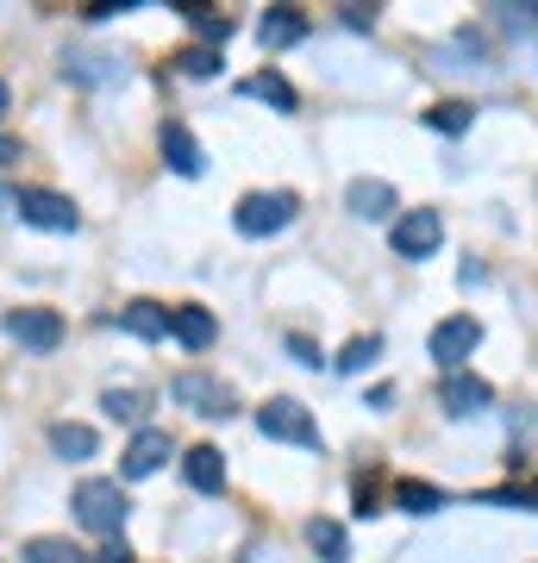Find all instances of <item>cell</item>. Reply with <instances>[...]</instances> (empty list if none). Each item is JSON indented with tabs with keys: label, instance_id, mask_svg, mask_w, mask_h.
Returning a JSON list of instances; mask_svg holds the SVG:
<instances>
[{
	"label": "cell",
	"instance_id": "25",
	"mask_svg": "<svg viewBox=\"0 0 538 563\" xmlns=\"http://www.w3.org/2000/svg\"><path fill=\"white\" fill-rule=\"evenodd\" d=\"M395 507H400V514H439L444 495H439L432 483H400V488H395Z\"/></svg>",
	"mask_w": 538,
	"mask_h": 563
},
{
	"label": "cell",
	"instance_id": "24",
	"mask_svg": "<svg viewBox=\"0 0 538 563\" xmlns=\"http://www.w3.org/2000/svg\"><path fill=\"white\" fill-rule=\"evenodd\" d=\"M470 120H476V107H470V101H444V107H432V113H426V125H432V132H444V139L470 132Z\"/></svg>",
	"mask_w": 538,
	"mask_h": 563
},
{
	"label": "cell",
	"instance_id": "16",
	"mask_svg": "<svg viewBox=\"0 0 538 563\" xmlns=\"http://www.w3.org/2000/svg\"><path fill=\"white\" fill-rule=\"evenodd\" d=\"M120 325L132 332V339L157 344V339H169V307H157V301H125V307H120Z\"/></svg>",
	"mask_w": 538,
	"mask_h": 563
},
{
	"label": "cell",
	"instance_id": "32",
	"mask_svg": "<svg viewBox=\"0 0 538 563\" xmlns=\"http://www.w3.org/2000/svg\"><path fill=\"white\" fill-rule=\"evenodd\" d=\"M7 107H13V88H7V81H0V120H7Z\"/></svg>",
	"mask_w": 538,
	"mask_h": 563
},
{
	"label": "cell",
	"instance_id": "15",
	"mask_svg": "<svg viewBox=\"0 0 538 563\" xmlns=\"http://www.w3.org/2000/svg\"><path fill=\"white\" fill-rule=\"evenodd\" d=\"M182 476H188V488H200V495H220L226 488V457L213 451V444H195V451L182 457Z\"/></svg>",
	"mask_w": 538,
	"mask_h": 563
},
{
	"label": "cell",
	"instance_id": "5",
	"mask_svg": "<svg viewBox=\"0 0 538 563\" xmlns=\"http://www.w3.org/2000/svg\"><path fill=\"white\" fill-rule=\"evenodd\" d=\"M13 213L25 225H39V232H76L81 225V207L69 195H57V188H20L13 195Z\"/></svg>",
	"mask_w": 538,
	"mask_h": 563
},
{
	"label": "cell",
	"instance_id": "31",
	"mask_svg": "<svg viewBox=\"0 0 538 563\" xmlns=\"http://www.w3.org/2000/svg\"><path fill=\"white\" fill-rule=\"evenodd\" d=\"M100 563H132V544H125V539H107V551H100Z\"/></svg>",
	"mask_w": 538,
	"mask_h": 563
},
{
	"label": "cell",
	"instance_id": "3",
	"mask_svg": "<svg viewBox=\"0 0 538 563\" xmlns=\"http://www.w3.org/2000/svg\"><path fill=\"white\" fill-rule=\"evenodd\" d=\"M169 401H182L188 413H200V420H226V413H239V395H232L220 376H207V369H182L176 383H169Z\"/></svg>",
	"mask_w": 538,
	"mask_h": 563
},
{
	"label": "cell",
	"instance_id": "29",
	"mask_svg": "<svg viewBox=\"0 0 538 563\" xmlns=\"http://www.w3.org/2000/svg\"><path fill=\"white\" fill-rule=\"evenodd\" d=\"M339 20L351 25V32H370V25H376V7H344Z\"/></svg>",
	"mask_w": 538,
	"mask_h": 563
},
{
	"label": "cell",
	"instance_id": "6",
	"mask_svg": "<svg viewBox=\"0 0 538 563\" xmlns=\"http://www.w3.org/2000/svg\"><path fill=\"white\" fill-rule=\"evenodd\" d=\"M444 239V220H439V207H407L395 225H388V244H395V257L419 263V257H432Z\"/></svg>",
	"mask_w": 538,
	"mask_h": 563
},
{
	"label": "cell",
	"instance_id": "14",
	"mask_svg": "<svg viewBox=\"0 0 538 563\" xmlns=\"http://www.w3.org/2000/svg\"><path fill=\"white\" fill-rule=\"evenodd\" d=\"M344 207H351L358 220H395V188L382 176H358L344 188Z\"/></svg>",
	"mask_w": 538,
	"mask_h": 563
},
{
	"label": "cell",
	"instance_id": "11",
	"mask_svg": "<svg viewBox=\"0 0 538 563\" xmlns=\"http://www.w3.org/2000/svg\"><path fill=\"white\" fill-rule=\"evenodd\" d=\"M169 339H176L182 351H207V344L220 339V325H213V313L200 301H182V307H169Z\"/></svg>",
	"mask_w": 538,
	"mask_h": 563
},
{
	"label": "cell",
	"instance_id": "1",
	"mask_svg": "<svg viewBox=\"0 0 538 563\" xmlns=\"http://www.w3.org/2000/svg\"><path fill=\"white\" fill-rule=\"evenodd\" d=\"M69 507H76V526H88L100 539H120L125 514H132V507H125V488L113 483V476H81Z\"/></svg>",
	"mask_w": 538,
	"mask_h": 563
},
{
	"label": "cell",
	"instance_id": "21",
	"mask_svg": "<svg viewBox=\"0 0 538 563\" xmlns=\"http://www.w3.org/2000/svg\"><path fill=\"white\" fill-rule=\"evenodd\" d=\"M307 544H314L326 563H344V558H351V539H344L339 520H307Z\"/></svg>",
	"mask_w": 538,
	"mask_h": 563
},
{
	"label": "cell",
	"instance_id": "20",
	"mask_svg": "<svg viewBox=\"0 0 538 563\" xmlns=\"http://www.w3.org/2000/svg\"><path fill=\"white\" fill-rule=\"evenodd\" d=\"M100 407H107V420H120V426H144V413H151V395L144 388H132V383H113L107 395H100Z\"/></svg>",
	"mask_w": 538,
	"mask_h": 563
},
{
	"label": "cell",
	"instance_id": "7",
	"mask_svg": "<svg viewBox=\"0 0 538 563\" xmlns=\"http://www.w3.org/2000/svg\"><path fill=\"white\" fill-rule=\"evenodd\" d=\"M482 344V320H470V313H451V320L432 325V339H426V351H432V363H439L444 376H458L463 363H470V351Z\"/></svg>",
	"mask_w": 538,
	"mask_h": 563
},
{
	"label": "cell",
	"instance_id": "26",
	"mask_svg": "<svg viewBox=\"0 0 538 563\" xmlns=\"http://www.w3.org/2000/svg\"><path fill=\"white\" fill-rule=\"evenodd\" d=\"M376 357H382V339L370 332V339H351V344L339 351V369H344V376H363V369H370Z\"/></svg>",
	"mask_w": 538,
	"mask_h": 563
},
{
	"label": "cell",
	"instance_id": "17",
	"mask_svg": "<svg viewBox=\"0 0 538 563\" xmlns=\"http://www.w3.org/2000/svg\"><path fill=\"white\" fill-rule=\"evenodd\" d=\"M163 163H169L176 176H200V144H195V132H188L182 120L163 125Z\"/></svg>",
	"mask_w": 538,
	"mask_h": 563
},
{
	"label": "cell",
	"instance_id": "27",
	"mask_svg": "<svg viewBox=\"0 0 538 563\" xmlns=\"http://www.w3.org/2000/svg\"><path fill=\"white\" fill-rule=\"evenodd\" d=\"M182 76H195V81H207V76H220V51H207V44H188V51H182Z\"/></svg>",
	"mask_w": 538,
	"mask_h": 563
},
{
	"label": "cell",
	"instance_id": "13",
	"mask_svg": "<svg viewBox=\"0 0 538 563\" xmlns=\"http://www.w3.org/2000/svg\"><path fill=\"white\" fill-rule=\"evenodd\" d=\"M63 76L81 81V88H107V81L125 76V63L113 57V51H69V57H63Z\"/></svg>",
	"mask_w": 538,
	"mask_h": 563
},
{
	"label": "cell",
	"instance_id": "4",
	"mask_svg": "<svg viewBox=\"0 0 538 563\" xmlns=\"http://www.w3.org/2000/svg\"><path fill=\"white\" fill-rule=\"evenodd\" d=\"M295 213H300V201L288 188H276V195H244V201L232 207V225H239L244 239H276Z\"/></svg>",
	"mask_w": 538,
	"mask_h": 563
},
{
	"label": "cell",
	"instance_id": "33",
	"mask_svg": "<svg viewBox=\"0 0 538 563\" xmlns=\"http://www.w3.org/2000/svg\"><path fill=\"white\" fill-rule=\"evenodd\" d=\"M532 495H538V483H532Z\"/></svg>",
	"mask_w": 538,
	"mask_h": 563
},
{
	"label": "cell",
	"instance_id": "30",
	"mask_svg": "<svg viewBox=\"0 0 538 563\" xmlns=\"http://www.w3.org/2000/svg\"><path fill=\"white\" fill-rule=\"evenodd\" d=\"M20 157H25V144L13 139V132H0V169H13Z\"/></svg>",
	"mask_w": 538,
	"mask_h": 563
},
{
	"label": "cell",
	"instance_id": "18",
	"mask_svg": "<svg viewBox=\"0 0 538 563\" xmlns=\"http://www.w3.org/2000/svg\"><path fill=\"white\" fill-rule=\"evenodd\" d=\"M244 95H251V101H270V107H276V113H295V107H300L295 81L282 76V69H257V76L244 81Z\"/></svg>",
	"mask_w": 538,
	"mask_h": 563
},
{
	"label": "cell",
	"instance_id": "23",
	"mask_svg": "<svg viewBox=\"0 0 538 563\" xmlns=\"http://www.w3.org/2000/svg\"><path fill=\"white\" fill-rule=\"evenodd\" d=\"M182 20L195 25L200 38H207V51H220V44L232 38V20H226V13H207V7H182Z\"/></svg>",
	"mask_w": 538,
	"mask_h": 563
},
{
	"label": "cell",
	"instance_id": "22",
	"mask_svg": "<svg viewBox=\"0 0 538 563\" xmlns=\"http://www.w3.org/2000/svg\"><path fill=\"white\" fill-rule=\"evenodd\" d=\"M25 563H88V551H76L69 539H25Z\"/></svg>",
	"mask_w": 538,
	"mask_h": 563
},
{
	"label": "cell",
	"instance_id": "8",
	"mask_svg": "<svg viewBox=\"0 0 538 563\" xmlns=\"http://www.w3.org/2000/svg\"><path fill=\"white\" fill-rule=\"evenodd\" d=\"M7 339L20 351H32V357H51L63 344V313L57 307H13L7 313Z\"/></svg>",
	"mask_w": 538,
	"mask_h": 563
},
{
	"label": "cell",
	"instance_id": "19",
	"mask_svg": "<svg viewBox=\"0 0 538 563\" xmlns=\"http://www.w3.org/2000/svg\"><path fill=\"white\" fill-rule=\"evenodd\" d=\"M51 451H57V457H69V463H81V457H95V451H100V439H95V426L57 420V426H51Z\"/></svg>",
	"mask_w": 538,
	"mask_h": 563
},
{
	"label": "cell",
	"instance_id": "2",
	"mask_svg": "<svg viewBox=\"0 0 538 563\" xmlns=\"http://www.w3.org/2000/svg\"><path fill=\"white\" fill-rule=\"evenodd\" d=\"M257 432H263V439H276V444H300V451H319V444H326V439H319V420L295 401V395L263 401L257 407Z\"/></svg>",
	"mask_w": 538,
	"mask_h": 563
},
{
	"label": "cell",
	"instance_id": "10",
	"mask_svg": "<svg viewBox=\"0 0 538 563\" xmlns=\"http://www.w3.org/2000/svg\"><path fill=\"white\" fill-rule=\"evenodd\" d=\"M488 401H495V388L482 383V376H470V369H458V376L439 383V407L451 413V420H470V413H482Z\"/></svg>",
	"mask_w": 538,
	"mask_h": 563
},
{
	"label": "cell",
	"instance_id": "9",
	"mask_svg": "<svg viewBox=\"0 0 538 563\" xmlns=\"http://www.w3.org/2000/svg\"><path fill=\"white\" fill-rule=\"evenodd\" d=\"M169 451H176V444H169V432H163V426H139V432H132V444L120 451V476H132V483H139V476H157Z\"/></svg>",
	"mask_w": 538,
	"mask_h": 563
},
{
	"label": "cell",
	"instance_id": "28",
	"mask_svg": "<svg viewBox=\"0 0 538 563\" xmlns=\"http://www.w3.org/2000/svg\"><path fill=\"white\" fill-rule=\"evenodd\" d=\"M288 351H295V363H307V369H319V344L307 339V332H288Z\"/></svg>",
	"mask_w": 538,
	"mask_h": 563
},
{
	"label": "cell",
	"instance_id": "12",
	"mask_svg": "<svg viewBox=\"0 0 538 563\" xmlns=\"http://www.w3.org/2000/svg\"><path fill=\"white\" fill-rule=\"evenodd\" d=\"M307 32H314V20H307L300 7H270V13L257 20V44H263V51H288V44H300Z\"/></svg>",
	"mask_w": 538,
	"mask_h": 563
}]
</instances>
